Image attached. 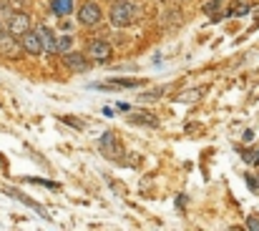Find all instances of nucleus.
<instances>
[{"label":"nucleus","mask_w":259,"mask_h":231,"mask_svg":"<svg viewBox=\"0 0 259 231\" xmlns=\"http://www.w3.org/2000/svg\"><path fill=\"white\" fill-rule=\"evenodd\" d=\"M13 8H11V0H0V26H6L11 18Z\"/></svg>","instance_id":"11"},{"label":"nucleus","mask_w":259,"mask_h":231,"mask_svg":"<svg viewBox=\"0 0 259 231\" xmlns=\"http://www.w3.org/2000/svg\"><path fill=\"white\" fill-rule=\"evenodd\" d=\"M0 53L8 56V58H16V56H18V43H16V38L8 33L6 26H0Z\"/></svg>","instance_id":"6"},{"label":"nucleus","mask_w":259,"mask_h":231,"mask_svg":"<svg viewBox=\"0 0 259 231\" xmlns=\"http://www.w3.org/2000/svg\"><path fill=\"white\" fill-rule=\"evenodd\" d=\"M141 16V8L136 0H118V3L111 6V13H108V21L113 28H128L139 21Z\"/></svg>","instance_id":"1"},{"label":"nucleus","mask_w":259,"mask_h":231,"mask_svg":"<svg viewBox=\"0 0 259 231\" xmlns=\"http://www.w3.org/2000/svg\"><path fill=\"white\" fill-rule=\"evenodd\" d=\"M6 28H8V33L13 36V38H21L23 33H28L31 31V18H28V13H23V11H13L11 13V18H8V23H6Z\"/></svg>","instance_id":"2"},{"label":"nucleus","mask_w":259,"mask_h":231,"mask_svg":"<svg viewBox=\"0 0 259 231\" xmlns=\"http://www.w3.org/2000/svg\"><path fill=\"white\" fill-rule=\"evenodd\" d=\"M241 158L249 163V166H259V148H251V151H241Z\"/></svg>","instance_id":"12"},{"label":"nucleus","mask_w":259,"mask_h":231,"mask_svg":"<svg viewBox=\"0 0 259 231\" xmlns=\"http://www.w3.org/2000/svg\"><path fill=\"white\" fill-rule=\"evenodd\" d=\"M221 3H224V0H211V3H209V6H206V13H209V16H211V13H214V8H216V11H219V8H221Z\"/></svg>","instance_id":"15"},{"label":"nucleus","mask_w":259,"mask_h":231,"mask_svg":"<svg viewBox=\"0 0 259 231\" xmlns=\"http://www.w3.org/2000/svg\"><path fill=\"white\" fill-rule=\"evenodd\" d=\"M51 11L56 16H68L73 11V0H51Z\"/></svg>","instance_id":"10"},{"label":"nucleus","mask_w":259,"mask_h":231,"mask_svg":"<svg viewBox=\"0 0 259 231\" xmlns=\"http://www.w3.org/2000/svg\"><path fill=\"white\" fill-rule=\"evenodd\" d=\"M36 31H38V36H41L43 51H48V53H58V36H56L51 28H46V26H38Z\"/></svg>","instance_id":"7"},{"label":"nucleus","mask_w":259,"mask_h":231,"mask_svg":"<svg viewBox=\"0 0 259 231\" xmlns=\"http://www.w3.org/2000/svg\"><path fill=\"white\" fill-rule=\"evenodd\" d=\"M201 93H204V91H189V93H181V96H179V101H181V103H191V101L201 98Z\"/></svg>","instance_id":"13"},{"label":"nucleus","mask_w":259,"mask_h":231,"mask_svg":"<svg viewBox=\"0 0 259 231\" xmlns=\"http://www.w3.org/2000/svg\"><path fill=\"white\" fill-rule=\"evenodd\" d=\"M68 48H71V38H68V36L58 38V53H66Z\"/></svg>","instance_id":"14"},{"label":"nucleus","mask_w":259,"mask_h":231,"mask_svg":"<svg viewBox=\"0 0 259 231\" xmlns=\"http://www.w3.org/2000/svg\"><path fill=\"white\" fill-rule=\"evenodd\" d=\"M66 66L71 68V71H76V73H86L88 68H91V63L86 61V56L83 53H66Z\"/></svg>","instance_id":"8"},{"label":"nucleus","mask_w":259,"mask_h":231,"mask_svg":"<svg viewBox=\"0 0 259 231\" xmlns=\"http://www.w3.org/2000/svg\"><path fill=\"white\" fill-rule=\"evenodd\" d=\"M18 46H21V51L28 53V56H41V53H43V43H41L38 31H28V33H23L21 41H18Z\"/></svg>","instance_id":"3"},{"label":"nucleus","mask_w":259,"mask_h":231,"mask_svg":"<svg viewBox=\"0 0 259 231\" xmlns=\"http://www.w3.org/2000/svg\"><path fill=\"white\" fill-rule=\"evenodd\" d=\"M88 56H91V61H96V63H108L111 61V56H113V48L106 43V41H91L88 43Z\"/></svg>","instance_id":"5"},{"label":"nucleus","mask_w":259,"mask_h":231,"mask_svg":"<svg viewBox=\"0 0 259 231\" xmlns=\"http://www.w3.org/2000/svg\"><path fill=\"white\" fill-rule=\"evenodd\" d=\"M101 18H103V13H101L98 3H83L81 11H78V21H81V26H88V28H91V26H98Z\"/></svg>","instance_id":"4"},{"label":"nucleus","mask_w":259,"mask_h":231,"mask_svg":"<svg viewBox=\"0 0 259 231\" xmlns=\"http://www.w3.org/2000/svg\"><path fill=\"white\" fill-rule=\"evenodd\" d=\"M246 228H259V216H251L249 223H246Z\"/></svg>","instance_id":"16"},{"label":"nucleus","mask_w":259,"mask_h":231,"mask_svg":"<svg viewBox=\"0 0 259 231\" xmlns=\"http://www.w3.org/2000/svg\"><path fill=\"white\" fill-rule=\"evenodd\" d=\"M144 86V81H111V83H101V86H93L98 91H121V88H139Z\"/></svg>","instance_id":"9"}]
</instances>
